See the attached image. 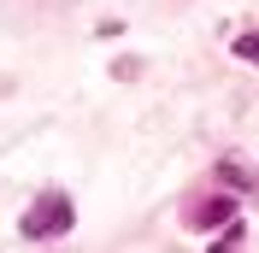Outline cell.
Returning <instances> with one entry per match:
<instances>
[{"mask_svg": "<svg viewBox=\"0 0 259 253\" xmlns=\"http://www.w3.org/2000/svg\"><path fill=\"white\" fill-rule=\"evenodd\" d=\"M65 230H71V200H65V194H41V200L24 212V236H30V241L65 236Z\"/></svg>", "mask_w": 259, "mask_h": 253, "instance_id": "1", "label": "cell"}, {"mask_svg": "<svg viewBox=\"0 0 259 253\" xmlns=\"http://www.w3.org/2000/svg\"><path fill=\"white\" fill-rule=\"evenodd\" d=\"M224 218H236V200H212V206H200V224H206V230H218Z\"/></svg>", "mask_w": 259, "mask_h": 253, "instance_id": "2", "label": "cell"}, {"mask_svg": "<svg viewBox=\"0 0 259 253\" xmlns=\"http://www.w3.org/2000/svg\"><path fill=\"white\" fill-rule=\"evenodd\" d=\"M236 59H247V65H259V30H247V35H236Z\"/></svg>", "mask_w": 259, "mask_h": 253, "instance_id": "3", "label": "cell"}]
</instances>
